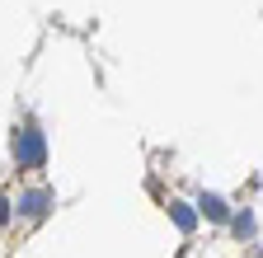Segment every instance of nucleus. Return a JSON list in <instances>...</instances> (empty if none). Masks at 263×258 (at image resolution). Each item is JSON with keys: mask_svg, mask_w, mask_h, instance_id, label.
Returning <instances> with one entry per match:
<instances>
[{"mask_svg": "<svg viewBox=\"0 0 263 258\" xmlns=\"http://www.w3.org/2000/svg\"><path fill=\"white\" fill-rule=\"evenodd\" d=\"M24 165H38V160H43V146H38V136H33V127H24Z\"/></svg>", "mask_w": 263, "mask_h": 258, "instance_id": "nucleus-1", "label": "nucleus"}]
</instances>
